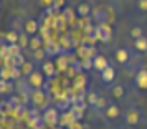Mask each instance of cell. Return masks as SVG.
Listing matches in <instances>:
<instances>
[{
    "mask_svg": "<svg viewBox=\"0 0 147 129\" xmlns=\"http://www.w3.org/2000/svg\"><path fill=\"white\" fill-rule=\"evenodd\" d=\"M122 119H124V122L129 124V126H137V124H140L142 119H144V111H142L139 106L132 104V106H129V108L122 113Z\"/></svg>",
    "mask_w": 147,
    "mask_h": 129,
    "instance_id": "6da1fadb",
    "label": "cell"
},
{
    "mask_svg": "<svg viewBox=\"0 0 147 129\" xmlns=\"http://www.w3.org/2000/svg\"><path fill=\"white\" fill-rule=\"evenodd\" d=\"M93 32H94V36L99 41H102V43H107V41H111V38H113V30H111V27L107 23H99Z\"/></svg>",
    "mask_w": 147,
    "mask_h": 129,
    "instance_id": "7a4b0ae2",
    "label": "cell"
},
{
    "mask_svg": "<svg viewBox=\"0 0 147 129\" xmlns=\"http://www.w3.org/2000/svg\"><path fill=\"white\" fill-rule=\"evenodd\" d=\"M30 101L36 109H43L48 103V95L45 93V89H35L30 95Z\"/></svg>",
    "mask_w": 147,
    "mask_h": 129,
    "instance_id": "3957f363",
    "label": "cell"
},
{
    "mask_svg": "<svg viewBox=\"0 0 147 129\" xmlns=\"http://www.w3.org/2000/svg\"><path fill=\"white\" fill-rule=\"evenodd\" d=\"M25 80H27V83L33 89H43V86L47 84V83H45V75L41 73L40 70H35L33 73H32V75H28Z\"/></svg>",
    "mask_w": 147,
    "mask_h": 129,
    "instance_id": "277c9868",
    "label": "cell"
},
{
    "mask_svg": "<svg viewBox=\"0 0 147 129\" xmlns=\"http://www.w3.org/2000/svg\"><path fill=\"white\" fill-rule=\"evenodd\" d=\"M8 30L10 32H17V33H23L25 32V18H22L18 15H13V17H8Z\"/></svg>",
    "mask_w": 147,
    "mask_h": 129,
    "instance_id": "5b68a950",
    "label": "cell"
},
{
    "mask_svg": "<svg viewBox=\"0 0 147 129\" xmlns=\"http://www.w3.org/2000/svg\"><path fill=\"white\" fill-rule=\"evenodd\" d=\"M43 119H45V122H47L48 126L56 128V126L60 124V113H58V109L48 108L47 111H45V114H43Z\"/></svg>",
    "mask_w": 147,
    "mask_h": 129,
    "instance_id": "8992f818",
    "label": "cell"
},
{
    "mask_svg": "<svg viewBox=\"0 0 147 129\" xmlns=\"http://www.w3.org/2000/svg\"><path fill=\"white\" fill-rule=\"evenodd\" d=\"M134 84L136 88H139L140 91H147V70L142 68L134 75Z\"/></svg>",
    "mask_w": 147,
    "mask_h": 129,
    "instance_id": "52a82bcc",
    "label": "cell"
},
{
    "mask_svg": "<svg viewBox=\"0 0 147 129\" xmlns=\"http://www.w3.org/2000/svg\"><path fill=\"white\" fill-rule=\"evenodd\" d=\"M131 51L127 50V48H119V50H116V53H114V58H116V61L119 63V65H124V66H127L129 65V61H131Z\"/></svg>",
    "mask_w": 147,
    "mask_h": 129,
    "instance_id": "ba28073f",
    "label": "cell"
},
{
    "mask_svg": "<svg viewBox=\"0 0 147 129\" xmlns=\"http://www.w3.org/2000/svg\"><path fill=\"white\" fill-rule=\"evenodd\" d=\"M91 12H93V7H91L89 2H81L80 5L74 8V14L78 17H81V18H88L91 15Z\"/></svg>",
    "mask_w": 147,
    "mask_h": 129,
    "instance_id": "9c48e42d",
    "label": "cell"
},
{
    "mask_svg": "<svg viewBox=\"0 0 147 129\" xmlns=\"http://www.w3.org/2000/svg\"><path fill=\"white\" fill-rule=\"evenodd\" d=\"M109 66V61H107L106 56H102V55H96L93 58V68L98 71V73H101V71H104V70Z\"/></svg>",
    "mask_w": 147,
    "mask_h": 129,
    "instance_id": "30bf717a",
    "label": "cell"
},
{
    "mask_svg": "<svg viewBox=\"0 0 147 129\" xmlns=\"http://www.w3.org/2000/svg\"><path fill=\"white\" fill-rule=\"evenodd\" d=\"M99 78H101V81L104 83V84L113 83L114 78H116V70H114V66H111V65H109L104 71H101V73H99Z\"/></svg>",
    "mask_w": 147,
    "mask_h": 129,
    "instance_id": "8fae6325",
    "label": "cell"
},
{
    "mask_svg": "<svg viewBox=\"0 0 147 129\" xmlns=\"http://www.w3.org/2000/svg\"><path fill=\"white\" fill-rule=\"evenodd\" d=\"M38 28H40V25H38L36 20H33V18L25 20V33H27L28 36H35L36 32H38Z\"/></svg>",
    "mask_w": 147,
    "mask_h": 129,
    "instance_id": "7c38bea8",
    "label": "cell"
},
{
    "mask_svg": "<svg viewBox=\"0 0 147 129\" xmlns=\"http://www.w3.org/2000/svg\"><path fill=\"white\" fill-rule=\"evenodd\" d=\"M18 40H20V33H17V32L8 30L7 33L2 35V41L7 43V45H18Z\"/></svg>",
    "mask_w": 147,
    "mask_h": 129,
    "instance_id": "4fadbf2b",
    "label": "cell"
},
{
    "mask_svg": "<svg viewBox=\"0 0 147 129\" xmlns=\"http://www.w3.org/2000/svg\"><path fill=\"white\" fill-rule=\"evenodd\" d=\"M119 114H121L119 106H117V104H114V103H109V104H107V108H106V111H104V116H106L107 119H117Z\"/></svg>",
    "mask_w": 147,
    "mask_h": 129,
    "instance_id": "5bb4252c",
    "label": "cell"
},
{
    "mask_svg": "<svg viewBox=\"0 0 147 129\" xmlns=\"http://www.w3.org/2000/svg\"><path fill=\"white\" fill-rule=\"evenodd\" d=\"M132 47H134V50H136L137 53H140V55L147 53V36L144 35V36L139 38V40H134Z\"/></svg>",
    "mask_w": 147,
    "mask_h": 129,
    "instance_id": "9a60e30c",
    "label": "cell"
},
{
    "mask_svg": "<svg viewBox=\"0 0 147 129\" xmlns=\"http://www.w3.org/2000/svg\"><path fill=\"white\" fill-rule=\"evenodd\" d=\"M41 73L47 76V78H51V76L56 75V68H55L53 61H45L41 65Z\"/></svg>",
    "mask_w": 147,
    "mask_h": 129,
    "instance_id": "2e32d148",
    "label": "cell"
},
{
    "mask_svg": "<svg viewBox=\"0 0 147 129\" xmlns=\"http://www.w3.org/2000/svg\"><path fill=\"white\" fill-rule=\"evenodd\" d=\"M0 93L2 95H13V81L0 80Z\"/></svg>",
    "mask_w": 147,
    "mask_h": 129,
    "instance_id": "e0dca14e",
    "label": "cell"
},
{
    "mask_svg": "<svg viewBox=\"0 0 147 129\" xmlns=\"http://www.w3.org/2000/svg\"><path fill=\"white\" fill-rule=\"evenodd\" d=\"M124 95H126V88L122 84H114L113 88H111V96H113L114 99H122Z\"/></svg>",
    "mask_w": 147,
    "mask_h": 129,
    "instance_id": "ac0fdd59",
    "label": "cell"
},
{
    "mask_svg": "<svg viewBox=\"0 0 147 129\" xmlns=\"http://www.w3.org/2000/svg\"><path fill=\"white\" fill-rule=\"evenodd\" d=\"M129 36L132 38V40H139L144 36V28L139 27V25H136V27H131L129 28Z\"/></svg>",
    "mask_w": 147,
    "mask_h": 129,
    "instance_id": "d6986e66",
    "label": "cell"
},
{
    "mask_svg": "<svg viewBox=\"0 0 147 129\" xmlns=\"http://www.w3.org/2000/svg\"><path fill=\"white\" fill-rule=\"evenodd\" d=\"M111 101H107L104 96H99V99H98V103H96V106H94V111H98V113H104L107 108V104H109Z\"/></svg>",
    "mask_w": 147,
    "mask_h": 129,
    "instance_id": "ffe728a7",
    "label": "cell"
},
{
    "mask_svg": "<svg viewBox=\"0 0 147 129\" xmlns=\"http://www.w3.org/2000/svg\"><path fill=\"white\" fill-rule=\"evenodd\" d=\"M28 48H30V50H33V51H36V50H40V48H41V38L38 36V35L30 36V45H28Z\"/></svg>",
    "mask_w": 147,
    "mask_h": 129,
    "instance_id": "44dd1931",
    "label": "cell"
},
{
    "mask_svg": "<svg viewBox=\"0 0 147 129\" xmlns=\"http://www.w3.org/2000/svg\"><path fill=\"white\" fill-rule=\"evenodd\" d=\"M94 20L98 22V25H99V23H106V20H107L106 10H102V8L96 10V12H94Z\"/></svg>",
    "mask_w": 147,
    "mask_h": 129,
    "instance_id": "7402d4cb",
    "label": "cell"
},
{
    "mask_svg": "<svg viewBox=\"0 0 147 129\" xmlns=\"http://www.w3.org/2000/svg\"><path fill=\"white\" fill-rule=\"evenodd\" d=\"M98 99H99V95H98V93L89 91V93L86 95V104H88V106H91V108H94V106H96Z\"/></svg>",
    "mask_w": 147,
    "mask_h": 129,
    "instance_id": "603a6c76",
    "label": "cell"
},
{
    "mask_svg": "<svg viewBox=\"0 0 147 129\" xmlns=\"http://www.w3.org/2000/svg\"><path fill=\"white\" fill-rule=\"evenodd\" d=\"M12 66H18V68H22L25 63H27V60H25V56H23V53H18V55H15L13 58H12Z\"/></svg>",
    "mask_w": 147,
    "mask_h": 129,
    "instance_id": "cb8c5ba5",
    "label": "cell"
},
{
    "mask_svg": "<svg viewBox=\"0 0 147 129\" xmlns=\"http://www.w3.org/2000/svg\"><path fill=\"white\" fill-rule=\"evenodd\" d=\"M20 70H22V75L27 78L28 75H32V73L35 71V65H33V63H30V61H27V63H25Z\"/></svg>",
    "mask_w": 147,
    "mask_h": 129,
    "instance_id": "d4e9b609",
    "label": "cell"
},
{
    "mask_svg": "<svg viewBox=\"0 0 147 129\" xmlns=\"http://www.w3.org/2000/svg\"><path fill=\"white\" fill-rule=\"evenodd\" d=\"M18 45H20V48H27L28 45H30V36H28L25 32H23V33H20V40H18Z\"/></svg>",
    "mask_w": 147,
    "mask_h": 129,
    "instance_id": "484cf974",
    "label": "cell"
},
{
    "mask_svg": "<svg viewBox=\"0 0 147 129\" xmlns=\"http://www.w3.org/2000/svg\"><path fill=\"white\" fill-rule=\"evenodd\" d=\"M136 8L140 14H147V0H136Z\"/></svg>",
    "mask_w": 147,
    "mask_h": 129,
    "instance_id": "4316f807",
    "label": "cell"
},
{
    "mask_svg": "<svg viewBox=\"0 0 147 129\" xmlns=\"http://www.w3.org/2000/svg\"><path fill=\"white\" fill-rule=\"evenodd\" d=\"M83 70H89V68H93V58H89V56H86L84 60L81 61V65H80Z\"/></svg>",
    "mask_w": 147,
    "mask_h": 129,
    "instance_id": "83f0119b",
    "label": "cell"
},
{
    "mask_svg": "<svg viewBox=\"0 0 147 129\" xmlns=\"http://www.w3.org/2000/svg\"><path fill=\"white\" fill-rule=\"evenodd\" d=\"M33 53H35V58H36V60H41V58H45V53H47V51H45L43 48H40V50L33 51Z\"/></svg>",
    "mask_w": 147,
    "mask_h": 129,
    "instance_id": "f1b7e54d",
    "label": "cell"
},
{
    "mask_svg": "<svg viewBox=\"0 0 147 129\" xmlns=\"http://www.w3.org/2000/svg\"><path fill=\"white\" fill-rule=\"evenodd\" d=\"M68 129H84V126H83L80 121H74L73 124H69V126H68Z\"/></svg>",
    "mask_w": 147,
    "mask_h": 129,
    "instance_id": "f546056e",
    "label": "cell"
},
{
    "mask_svg": "<svg viewBox=\"0 0 147 129\" xmlns=\"http://www.w3.org/2000/svg\"><path fill=\"white\" fill-rule=\"evenodd\" d=\"M63 5H65V0H55V3L51 8H61Z\"/></svg>",
    "mask_w": 147,
    "mask_h": 129,
    "instance_id": "4dcf8cb0",
    "label": "cell"
},
{
    "mask_svg": "<svg viewBox=\"0 0 147 129\" xmlns=\"http://www.w3.org/2000/svg\"><path fill=\"white\" fill-rule=\"evenodd\" d=\"M53 129H63V128H53Z\"/></svg>",
    "mask_w": 147,
    "mask_h": 129,
    "instance_id": "1f68e13d",
    "label": "cell"
}]
</instances>
